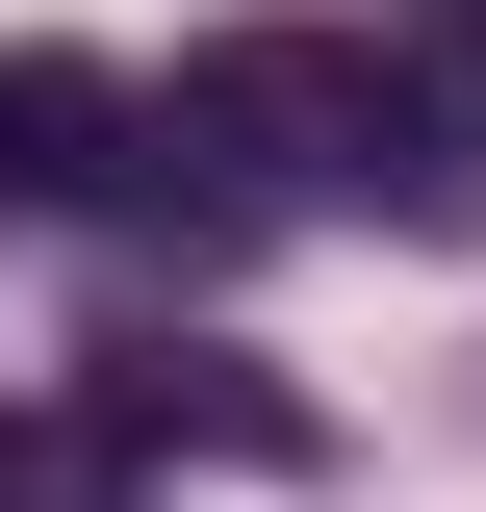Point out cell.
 <instances>
[{
  "mask_svg": "<svg viewBox=\"0 0 486 512\" xmlns=\"http://www.w3.org/2000/svg\"><path fill=\"white\" fill-rule=\"evenodd\" d=\"M180 154H231V180H359V205H410V231H486V103L435 128L359 26H205L180 52Z\"/></svg>",
  "mask_w": 486,
  "mask_h": 512,
  "instance_id": "cell-1",
  "label": "cell"
},
{
  "mask_svg": "<svg viewBox=\"0 0 486 512\" xmlns=\"http://www.w3.org/2000/svg\"><path fill=\"white\" fill-rule=\"evenodd\" d=\"M77 436H103V461H154V436H205V461H307V384H256V359H180V333H128V359L77 384Z\"/></svg>",
  "mask_w": 486,
  "mask_h": 512,
  "instance_id": "cell-2",
  "label": "cell"
},
{
  "mask_svg": "<svg viewBox=\"0 0 486 512\" xmlns=\"http://www.w3.org/2000/svg\"><path fill=\"white\" fill-rule=\"evenodd\" d=\"M128 128H154V103H128L103 52H0V205H103Z\"/></svg>",
  "mask_w": 486,
  "mask_h": 512,
  "instance_id": "cell-3",
  "label": "cell"
},
{
  "mask_svg": "<svg viewBox=\"0 0 486 512\" xmlns=\"http://www.w3.org/2000/svg\"><path fill=\"white\" fill-rule=\"evenodd\" d=\"M0 512H128V461L77 436V410H0Z\"/></svg>",
  "mask_w": 486,
  "mask_h": 512,
  "instance_id": "cell-4",
  "label": "cell"
},
{
  "mask_svg": "<svg viewBox=\"0 0 486 512\" xmlns=\"http://www.w3.org/2000/svg\"><path fill=\"white\" fill-rule=\"evenodd\" d=\"M410 26H435V52H461V77H486V0H410Z\"/></svg>",
  "mask_w": 486,
  "mask_h": 512,
  "instance_id": "cell-5",
  "label": "cell"
}]
</instances>
